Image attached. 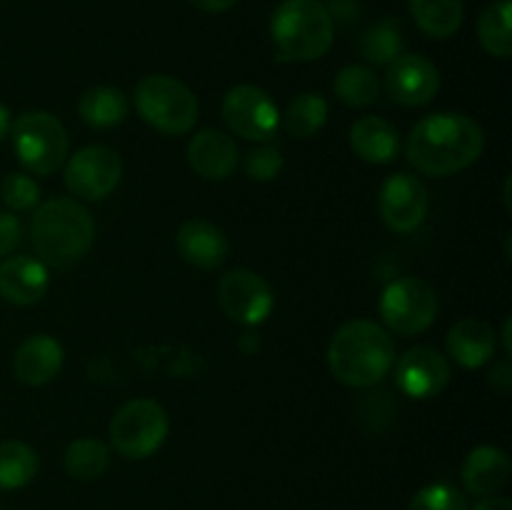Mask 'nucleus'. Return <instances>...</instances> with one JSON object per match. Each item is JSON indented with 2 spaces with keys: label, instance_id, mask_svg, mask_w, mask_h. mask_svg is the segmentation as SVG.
I'll list each match as a JSON object with an SVG mask.
<instances>
[{
  "label": "nucleus",
  "instance_id": "obj_21",
  "mask_svg": "<svg viewBox=\"0 0 512 510\" xmlns=\"http://www.w3.org/2000/svg\"><path fill=\"white\" fill-rule=\"evenodd\" d=\"M448 355L463 368L475 370L495 355V330L480 318H463L450 328Z\"/></svg>",
  "mask_w": 512,
  "mask_h": 510
},
{
  "label": "nucleus",
  "instance_id": "obj_32",
  "mask_svg": "<svg viewBox=\"0 0 512 510\" xmlns=\"http://www.w3.org/2000/svg\"><path fill=\"white\" fill-rule=\"evenodd\" d=\"M285 168V155L278 145H258L245 155V175L258 183H270L278 178Z\"/></svg>",
  "mask_w": 512,
  "mask_h": 510
},
{
  "label": "nucleus",
  "instance_id": "obj_3",
  "mask_svg": "<svg viewBox=\"0 0 512 510\" xmlns=\"http://www.w3.org/2000/svg\"><path fill=\"white\" fill-rule=\"evenodd\" d=\"M30 238H33L35 253L45 265L70 268L83 260L93 245V215L78 200L53 198L35 208Z\"/></svg>",
  "mask_w": 512,
  "mask_h": 510
},
{
  "label": "nucleus",
  "instance_id": "obj_14",
  "mask_svg": "<svg viewBox=\"0 0 512 510\" xmlns=\"http://www.w3.org/2000/svg\"><path fill=\"white\" fill-rule=\"evenodd\" d=\"M450 363L440 350L430 345H415L395 363V385L400 393L415 400H428L450 385Z\"/></svg>",
  "mask_w": 512,
  "mask_h": 510
},
{
  "label": "nucleus",
  "instance_id": "obj_28",
  "mask_svg": "<svg viewBox=\"0 0 512 510\" xmlns=\"http://www.w3.org/2000/svg\"><path fill=\"white\" fill-rule=\"evenodd\" d=\"M38 453L23 440L0 443V490L25 488L38 475Z\"/></svg>",
  "mask_w": 512,
  "mask_h": 510
},
{
  "label": "nucleus",
  "instance_id": "obj_4",
  "mask_svg": "<svg viewBox=\"0 0 512 510\" xmlns=\"http://www.w3.org/2000/svg\"><path fill=\"white\" fill-rule=\"evenodd\" d=\"M333 18L320 0H283L270 18L278 55L290 63L323 58L333 45Z\"/></svg>",
  "mask_w": 512,
  "mask_h": 510
},
{
  "label": "nucleus",
  "instance_id": "obj_13",
  "mask_svg": "<svg viewBox=\"0 0 512 510\" xmlns=\"http://www.w3.org/2000/svg\"><path fill=\"white\" fill-rule=\"evenodd\" d=\"M383 88L390 100L405 108H420L428 105L440 90V73L433 60L418 53H403L385 65Z\"/></svg>",
  "mask_w": 512,
  "mask_h": 510
},
{
  "label": "nucleus",
  "instance_id": "obj_18",
  "mask_svg": "<svg viewBox=\"0 0 512 510\" xmlns=\"http://www.w3.org/2000/svg\"><path fill=\"white\" fill-rule=\"evenodd\" d=\"M63 345L50 335L38 333L20 343V348L13 355V375L23 385H38L50 383L55 375L63 368Z\"/></svg>",
  "mask_w": 512,
  "mask_h": 510
},
{
  "label": "nucleus",
  "instance_id": "obj_39",
  "mask_svg": "<svg viewBox=\"0 0 512 510\" xmlns=\"http://www.w3.org/2000/svg\"><path fill=\"white\" fill-rule=\"evenodd\" d=\"M333 3H335V0H333Z\"/></svg>",
  "mask_w": 512,
  "mask_h": 510
},
{
  "label": "nucleus",
  "instance_id": "obj_25",
  "mask_svg": "<svg viewBox=\"0 0 512 510\" xmlns=\"http://www.w3.org/2000/svg\"><path fill=\"white\" fill-rule=\"evenodd\" d=\"M325 120H328V100L320 93H300L298 98L290 100L285 115H280L285 133L298 140L313 138Z\"/></svg>",
  "mask_w": 512,
  "mask_h": 510
},
{
  "label": "nucleus",
  "instance_id": "obj_11",
  "mask_svg": "<svg viewBox=\"0 0 512 510\" xmlns=\"http://www.w3.org/2000/svg\"><path fill=\"white\" fill-rule=\"evenodd\" d=\"M218 300L223 313L240 325H260L275 305L268 280L245 268H235L220 278Z\"/></svg>",
  "mask_w": 512,
  "mask_h": 510
},
{
  "label": "nucleus",
  "instance_id": "obj_22",
  "mask_svg": "<svg viewBox=\"0 0 512 510\" xmlns=\"http://www.w3.org/2000/svg\"><path fill=\"white\" fill-rule=\"evenodd\" d=\"M130 103L125 93L113 85H95V88L85 90L83 98L78 103V113L85 125L98 130L115 128L128 118Z\"/></svg>",
  "mask_w": 512,
  "mask_h": 510
},
{
  "label": "nucleus",
  "instance_id": "obj_36",
  "mask_svg": "<svg viewBox=\"0 0 512 510\" xmlns=\"http://www.w3.org/2000/svg\"><path fill=\"white\" fill-rule=\"evenodd\" d=\"M473 510H512V503L503 495H485Z\"/></svg>",
  "mask_w": 512,
  "mask_h": 510
},
{
  "label": "nucleus",
  "instance_id": "obj_16",
  "mask_svg": "<svg viewBox=\"0 0 512 510\" xmlns=\"http://www.w3.org/2000/svg\"><path fill=\"white\" fill-rule=\"evenodd\" d=\"M238 143L225 130L205 128L188 143V163L200 178L225 180L238 168Z\"/></svg>",
  "mask_w": 512,
  "mask_h": 510
},
{
  "label": "nucleus",
  "instance_id": "obj_10",
  "mask_svg": "<svg viewBox=\"0 0 512 510\" xmlns=\"http://www.w3.org/2000/svg\"><path fill=\"white\" fill-rule=\"evenodd\" d=\"M223 120L240 138L263 143L278 130L280 110L258 85H235L223 98Z\"/></svg>",
  "mask_w": 512,
  "mask_h": 510
},
{
  "label": "nucleus",
  "instance_id": "obj_1",
  "mask_svg": "<svg viewBox=\"0 0 512 510\" xmlns=\"http://www.w3.org/2000/svg\"><path fill=\"white\" fill-rule=\"evenodd\" d=\"M485 133L463 113H435L415 123L408 138V160L420 173L445 178L470 168L483 155Z\"/></svg>",
  "mask_w": 512,
  "mask_h": 510
},
{
  "label": "nucleus",
  "instance_id": "obj_29",
  "mask_svg": "<svg viewBox=\"0 0 512 510\" xmlns=\"http://www.w3.org/2000/svg\"><path fill=\"white\" fill-rule=\"evenodd\" d=\"M510 0H495L483 10L478 20L480 45L495 58L508 60L512 55V35H510Z\"/></svg>",
  "mask_w": 512,
  "mask_h": 510
},
{
  "label": "nucleus",
  "instance_id": "obj_30",
  "mask_svg": "<svg viewBox=\"0 0 512 510\" xmlns=\"http://www.w3.org/2000/svg\"><path fill=\"white\" fill-rule=\"evenodd\" d=\"M408 510H468V498L455 485L433 483L415 493Z\"/></svg>",
  "mask_w": 512,
  "mask_h": 510
},
{
  "label": "nucleus",
  "instance_id": "obj_7",
  "mask_svg": "<svg viewBox=\"0 0 512 510\" xmlns=\"http://www.w3.org/2000/svg\"><path fill=\"white\" fill-rule=\"evenodd\" d=\"M170 430L168 413L158 400L135 398L110 420V443L123 458L143 460L158 453Z\"/></svg>",
  "mask_w": 512,
  "mask_h": 510
},
{
  "label": "nucleus",
  "instance_id": "obj_38",
  "mask_svg": "<svg viewBox=\"0 0 512 510\" xmlns=\"http://www.w3.org/2000/svg\"><path fill=\"white\" fill-rule=\"evenodd\" d=\"M510 318L503 323V340H505V353H512V340H510Z\"/></svg>",
  "mask_w": 512,
  "mask_h": 510
},
{
  "label": "nucleus",
  "instance_id": "obj_24",
  "mask_svg": "<svg viewBox=\"0 0 512 510\" xmlns=\"http://www.w3.org/2000/svg\"><path fill=\"white\" fill-rule=\"evenodd\" d=\"M405 50L403 23L398 18H383L360 38V55L370 65H390Z\"/></svg>",
  "mask_w": 512,
  "mask_h": 510
},
{
  "label": "nucleus",
  "instance_id": "obj_8",
  "mask_svg": "<svg viewBox=\"0 0 512 510\" xmlns=\"http://www.w3.org/2000/svg\"><path fill=\"white\" fill-rule=\"evenodd\" d=\"M438 293L420 278H398L380 295V318L385 330L405 335H420L438 318Z\"/></svg>",
  "mask_w": 512,
  "mask_h": 510
},
{
  "label": "nucleus",
  "instance_id": "obj_27",
  "mask_svg": "<svg viewBox=\"0 0 512 510\" xmlns=\"http://www.w3.org/2000/svg\"><path fill=\"white\" fill-rule=\"evenodd\" d=\"M110 450L98 438H78L65 448L63 468L75 480H95L108 470Z\"/></svg>",
  "mask_w": 512,
  "mask_h": 510
},
{
  "label": "nucleus",
  "instance_id": "obj_12",
  "mask_svg": "<svg viewBox=\"0 0 512 510\" xmlns=\"http://www.w3.org/2000/svg\"><path fill=\"white\" fill-rule=\"evenodd\" d=\"M430 208L428 188L410 173H395L378 193V213L395 233H413L420 228Z\"/></svg>",
  "mask_w": 512,
  "mask_h": 510
},
{
  "label": "nucleus",
  "instance_id": "obj_35",
  "mask_svg": "<svg viewBox=\"0 0 512 510\" xmlns=\"http://www.w3.org/2000/svg\"><path fill=\"white\" fill-rule=\"evenodd\" d=\"M190 3L198 10H203V13H225V10L233 8L238 0H190Z\"/></svg>",
  "mask_w": 512,
  "mask_h": 510
},
{
  "label": "nucleus",
  "instance_id": "obj_5",
  "mask_svg": "<svg viewBox=\"0 0 512 510\" xmlns=\"http://www.w3.org/2000/svg\"><path fill=\"white\" fill-rule=\"evenodd\" d=\"M135 110L163 135H185L198 123V98L173 75H145L135 88Z\"/></svg>",
  "mask_w": 512,
  "mask_h": 510
},
{
  "label": "nucleus",
  "instance_id": "obj_33",
  "mask_svg": "<svg viewBox=\"0 0 512 510\" xmlns=\"http://www.w3.org/2000/svg\"><path fill=\"white\" fill-rule=\"evenodd\" d=\"M23 240V225H20L18 215L10 210H0V258L13 253Z\"/></svg>",
  "mask_w": 512,
  "mask_h": 510
},
{
  "label": "nucleus",
  "instance_id": "obj_9",
  "mask_svg": "<svg viewBox=\"0 0 512 510\" xmlns=\"http://www.w3.org/2000/svg\"><path fill=\"white\" fill-rule=\"evenodd\" d=\"M123 178V160L108 145H88L65 165V188L83 200H103Z\"/></svg>",
  "mask_w": 512,
  "mask_h": 510
},
{
  "label": "nucleus",
  "instance_id": "obj_23",
  "mask_svg": "<svg viewBox=\"0 0 512 510\" xmlns=\"http://www.w3.org/2000/svg\"><path fill=\"white\" fill-rule=\"evenodd\" d=\"M415 25L430 38L445 40L463 25V0H408Z\"/></svg>",
  "mask_w": 512,
  "mask_h": 510
},
{
  "label": "nucleus",
  "instance_id": "obj_2",
  "mask_svg": "<svg viewBox=\"0 0 512 510\" xmlns=\"http://www.w3.org/2000/svg\"><path fill=\"white\" fill-rule=\"evenodd\" d=\"M395 365V343L383 325L350 320L328 343V368L348 388H370L385 380Z\"/></svg>",
  "mask_w": 512,
  "mask_h": 510
},
{
  "label": "nucleus",
  "instance_id": "obj_6",
  "mask_svg": "<svg viewBox=\"0 0 512 510\" xmlns=\"http://www.w3.org/2000/svg\"><path fill=\"white\" fill-rule=\"evenodd\" d=\"M10 138L23 168L35 175L55 173L68 158V133L63 123L45 110L18 115L10 125Z\"/></svg>",
  "mask_w": 512,
  "mask_h": 510
},
{
  "label": "nucleus",
  "instance_id": "obj_19",
  "mask_svg": "<svg viewBox=\"0 0 512 510\" xmlns=\"http://www.w3.org/2000/svg\"><path fill=\"white\" fill-rule=\"evenodd\" d=\"M510 473V455L503 448L480 445V448L468 453L463 470H460V478H463V485L468 493L485 498V495H495L498 490H503L508 485Z\"/></svg>",
  "mask_w": 512,
  "mask_h": 510
},
{
  "label": "nucleus",
  "instance_id": "obj_15",
  "mask_svg": "<svg viewBox=\"0 0 512 510\" xmlns=\"http://www.w3.org/2000/svg\"><path fill=\"white\" fill-rule=\"evenodd\" d=\"M175 245L185 263L200 270H215L228 260V235L210 220H185L175 235Z\"/></svg>",
  "mask_w": 512,
  "mask_h": 510
},
{
  "label": "nucleus",
  "instance_id": "obj_31",
  "mask_svg": "<svg viewBox=\"0 0 512 510\" xmlns=\"http://www.w3.org/2000/svg\"><path fill=\"white\" fill-rule=\"evenodd\" d=\"M0 200L10 213H23V210H33L40 200V188L30 175L25 173H10L0 183Z\"/></svg>",
  "mask_w": 512,
  "mask_h": 510
},
{
  "label": "nucleus",
  "instance_id": "obj_34",
  "mask_svg": "<svg viewBox=\"0 0 512 510\" xmlns=\"http://www.w3.org/2000/svg\"><path fill=\"white\" fill-rule=\"evenodd\" d=\"M490 385L495 390H500V393H508L512 388V368L508 360H500V363L493 365V370H490Z\"/></svg>",
  "mask_w": 512,
  "mask_h": 510
},
{
  "label": "nucleus",
  "instance_id": "obj_20",
  "mask_svg": "<svg viewBox=\"0 0 512 510\" xmlns=\"http://www.w3.org/2000/svg\"><path fill=\"white\" fill-rule=\"evenodd\" d=\"M350 148L365 163H393L400 153L398 128L385 118H378V115H363L350 128Z\"/></svg>",
  "mask_w": 512,
  "mask_h": 510
},
{
  "label": "nucleus",
  "instance_id": "obj_37",
  "mask_svg": "<svg viewBox=\"0 0 512 510\" xmlns=\"http://www.w3.org/2000/svg\"><path fill=\"white\" fill-rule=\"evenodd\" d=\"M10 125H13V118H10V110L0 103V140H5L10 135Z\"/></svg>",
  "mask_w": 512,
  "mask_h": 510
},
{
  "label": "nucleus",
  "instance_id": "obj_17",
  "mask_svg": "<svg viewBox=\"0 0 512 510\" xmlns=\"http://www.w3.org/2000/svg\"><path fill=\"white\" fill-rule=\"evenodd\" d=\"M50 283L48 265L30 255H13L0 263V295L13 305H33Z\"/></svg>",
  "mask_w": 512,
  "mask_h": 510
},
{
  "label": "nucleus",
  "instance_id": "obj_26",
  "mask_svg": "<svg viewBox=\"0 0 512 510\" xmlns=\"http://www.w3.org/2000/svg\"><path fill=\"white\" fill-rule=\"evenodd\" d=\"M335 98L350 108H368L378 100L380 80L368 65H345L333 80Z\"/></svg>",
  "mask_w": 512,
  "mask_h": 510
}]
</instances>
